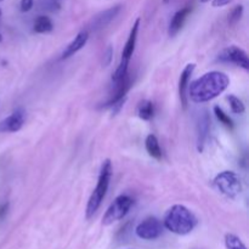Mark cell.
Instances as JSON below:
<instances>
[{
  "mask_svg": "<svg viewBox=\"0 0 249 249\" xmlns=\"http://www.w3.org/2000/svg\"><path fill=\"white\" fill-rule=\"evenodd\" d=\"M229 85H230V79L225 73L212 71L189 84L187 88L189 99L196 104L208 102L223 94Z\"/></svg>",
  "mask_w": 249,
  "mask_h": 249,
  "instance_id": "cell-1",
  "label": "cell"
},
{
  "mask_svg": "<svg viewBox=\"0 0 249 249\" xmlns=\"http://www.w3.org/2000/svg\"><path fill=\"white\" fill-rule=\"evenodd\" d=\"M197 225V218L190 209L181 204H175L168 209L163 220V226L173 233L184 236L194 231Z\"/></svg>",
  "mask_w": 249,
  "mask_h": 249,
  "instance_id": "cell-2",
  "label": "cell"
},
{
  "mask_svg": "<svg viewBox=\"0 0 249 249\" xmlns=\"http://www.w3.org/2000/svg\"><path fill=\"white\" fill-rule=\"evenodd\" d=\"M112 174H113V169H112V163L109 160H104L101 165V170H100L99 179H97V184L95 190L92 191L91 196H90L89 201H88L87 206V218L90 219L101 207L102 201L106 197L107 191H108L109 182H111Z\"/></svg>",
  "mask_w": 249,
  "mask_h": 249,
  "instance_id": "cell-3",
  "label": "cell"
},
{
  "mask_svg": "<svg viewBox=\"0 0 249 249\" xmlns=\"http://www.w3.org/2000/svg\"><path fill=\"white\" fill-rule=\"evenodd\" d=\"M214 186L219 192L229 198H236L242 192V182L241 178L235 172L225 170L218 174L214 179Z\"/></svg>",
  "mask_w": 249,
  "mask_h": 249,
  "instance_id": "cell-4",
  "label": "cell"
},
{
  "mask_svg": "<svg viewBox=\"0 0 249 249\" xmlns=\"http://www.w3.org/2000/svg\"><path fill=\"white\" fill-rule=\"evenodd\" d=\"M133 204L134 201L130 196H126V195L118 196L112 202L111 206L108 207V209L105 213L104 218H102V224L105 226H108L116 223V221L122 220L129 213Z\"/></svg>",
  "mask_w": 249,
  "mask_h": 249,
  "instance_id": "cell-5",
  "label": "cell"
},
{
  "mask_svg": "<svg viewBox=\"0 0 249 249\" xmlns=\"http://www.w3.org/2000/svg\"><path fill=\"white\" fill-rule=\"evenodd\" d=\"M163 229L164 226L157 218L150 216L136 226L135 233L142 240H156L163 233Z\"/></svg>",
  "mask_w": 249,
  "mask_h": 249,
  "instance_id": "cell-6",
  "label": "cell"
},
{
  "mask_svg": "<svg viewBox=\"0 0 249 249\" xmlns=\"http://www.w3.org/2000/svg\"><path fill=\"white\" fill-rule=\"evenodd\" d=\"M219 60L223 62L233 63L243 70H249V58L247 53L238 46H229L219 53Z\"/></svg>",
  "mask_w": 249,
  "mask_h": 249,
  "instance_id": "cell-7",
  "label": "cell"
},
{
  "mask_svg": "<svg viewBox=\"0 0 249 249\" xmlns=\"http://www.w3.org/2000/svg\"><path fill=\"white\" fill-rule=\"evenodd\" d=\"M121 10L122 5H116V6L111 7V9L100 12L99 15H96V16L90 21V23L88 24V29H85V31L97 32L100 31V29L105 28L107 24H109L114 18H116L117 15L121 12Z\"/></svg>",
  "mask_w": 249,
  "mask_h": 249,
  "instance_id": "cell-8",
  "label": "cell"
},
{
  "mask_svg": "<svg viewBox=\"0 0 249 249\" xmlns=\"http://www.w3.org/2000/svg\"><path fill=\"white\" fill-rule=\"evenodd\" d=\"M26 119V112L23 109H16L0 122V133H16L23 126Z\"/></svg>",
  "mask_w": 249,
  "mask_h": 249,
  "instance_id": "cell-9",
  "label": "cell"
},
{
  "mask_svg": "<svg viewBox=\"0 0 249 249\" xmlns=\"http://www.w3.org/2000/svg\"><path fill=\"white\" fill-rule=\"evenodd\" d=\"M140 18H136L135 23L133 24V28H131L130 34H129V38L126 40L125 45H124L123 53H122V60L119 65L123 66V67L129 68V62H130V58L133 56L134 51H135V45H136V39H138V32L140 28Z\"/></svg>",
  "mask_w": 249,
  "mask_h": 249,
  "instance_id": "cell-10",
  "label": "cell"
},
{
  "mask_svg": "<svg viewBox=\"0 0 249 249\" xmlns=\"http://www.w3.org/2000/svg\"><path fill=\"white\" fill-rule=\"evenodd\" d=\"M114 92L112 94V96L109 97L108 101L104 105L105 107H113L114 105L119 104V102L124 101V97H125L126 92L129 91L131 87V77L128 74L124 78H122L119 82L114 83Z\"/></svg>",
  "mask_w": 249,
  "mask_h": 249,
  "instance_id": "cell-11",
  "label": "cell"
},
{
  "mask_svg": "<svg viewBox=\"0 0 249 249\" xmlns=\"http://www.w3.org/2000/svg\"><path fill=\"white\" fill-rule=\"evenodd\" d=\"M196 65L195 63H189L186 67L184 68V71L180 74L179 79V96L181 100V105L184 108L187 107V88H189L190 79H191V75L194 73Z\"/></svg>",
  "mask_w": 249,
  "mask_h": 249,
  "instance_id": "cell-12",
  "label": "cell"
},
{
  "mask_svg": "<svg viewBox=\"0 0 249 249\" xmlns=\"http://www.w3.org/2000/svg\"><path fill=\"white\" fill-rule=\"evenodd\" d=\"M88 39H89V32L88 31H82L80 33H78L74 40L68 44L67 48L65 49V51L61 55V60H66V58L71 57L74 53H77L79 50H82L85 46V44H87Z\"/></svg>",
  "mask_w": 249,
  "mask_h": 249,
  "instance_id": "cell-13",
  "label": "cell"
},
{
  "mask_svg": "<svg viewBox=\"0 0 249 249\" xmlns=\"http://www.w3.org/2000/svg\"><path fill=\"white\" fill-rule=\"evenodd\" d=\"M209 126H211V119L207 112H204L201 117H199L198 125H197V146H198V151H203L204 145H206V140L208 138L209 134Z\"/></svg>",
  "mask_w": 249,
  "mask_h": 249,
  "instance_id": "cell-14",
  "label": "cell"
},
{
  "mask_svg": "<svg viewBox=\"0 0 249 249\" xmlns=\"http://www.w3.org/2000/svg\"><path fill=\"white\" fill-rule=\"evenodd\" d=\"M190 12H191V9H190V7H184V9L175 12L172 21H170L169 29H168V34H169V36H174L179 33V31L182 28L185 21H186L187 16L190 15Z\"/></svg>",
  "mask_w": 249,
  "mask_h": 249,
  "instance_id": "cell-15",
  "label": "cell"
},
{
  "mask_svg": "<svg viewBox=\"0 0 249 249\" xmlns=\"http://www.w3.org/2000/svg\"><path fill=\"white\" fill-rule=\"evenodd\" d=\"M145 146H146V150H147L148 155H150L151 157L156 158V160H160V158H162V150H160L158 139L156 138L155 135L150 134V135L146 138Z\"/></svg>",
  "mask_w": 249,
  "mask_h": 249,
  "instance_id": "cell-16",
  "label": "cell"
},
{
  "mask_svg": "<svg viewBox=\"0 0 249 249\" xmlns=\"http://www.w3.org/2000/svg\"><path fill=\"white\" fill-rule=\"evenodd\" d=\"M33 29L36 33H48L53 29V24L48 16H39L34 21Z\"/></svg>",
  "mask_w": 249,
  "mask_h": 249,
  "instance_id": "cell-17",
  "label": "cell"
},
{
  "mask_svg": "<svg viewBox=\"0 0 249 249\" xmlns=\"http://www.w3.org/2000/svg\"><path fill=\"white\" fill-rule=\"evenodd\" d=\"M138 114L142 121H150V119H152L153 114H155V107H153L152 102L147 101V100L141 102L139 105Z\"/></svg>",
  "mask_w": 249,
  "mask_h": 249,
  "instance_id": "cell-18",
  "label": "cell"
},
{
  "mask_svg": "<svg viewBox=\"0 0 249 249\" xmlns=\"http://www.w3.org/2000/svg\"><path fill=\"white\" fill-rule=\"evenodd\" d=\"M228 101L230 104L231 111L235 114H243L246 112V106L242 102V100H240L235 95H229Z\"/></svg>",
  "mask_w": 249,
  "mask_h": 249,
  "instance_id": "cell-19",
  "label": "cell"
},
{
  "mask_svg": "<svg viewBox=\"0 0 249 249\" xmlns=\"http://www.w3.org/2000/svg\"><path fill=\"white\" fill-rule=\"evenodd\" d=\"M225 246L228 249H247L241 238L233 233H228L225 236Z\"/></svg>",
  "mask_w": 249,
  "mask_h": 249,
  "instance_id": "cell-20",
  "label": "cell"
},
{
  "mask_svg": "<svg viewBox=\"0 0 249 249\" xmlns=\"http://www.w3.org/2000/svg\"><path fill=\"white\" fill-rule=\"evenodd\" d=\"M214 114H215L216 118H218V121L220 122L221 124H224V125L228 126V128H230V129L233 128L232 119L229 117V114H226L225 112H224L223 108H220L219 106H215L214 107Z\"/></svg>",
  "mask_w": 249,
  "mask_h": 249,
  "instance_id": "cell-21",
  "label": "cell"
},
{
  "mask_svg": "<svg viewBox=\"0 0 249 249\" xmlns=\"http://www.w3.org/2000/svg\"><path fill=\"white\" fill-rule=\"evenodd\" d=\"M243 15V6L242 5H236L232 10L229 14V23L230 24H236L241 18H242Z\"/></svg>",
  "mask_w": 249,
  "mask_h": 249,
  "instance_id": "cell-22",
  "label": "cell"
},
{
  "mask_svg": "<svg viewBox=\"0 0 249 249\" xmlns=\"http://www.w3.org/2000/svg\"><path fill=\"white\" fill-rule=\"evenodd\" d=\"M112 58H113V49L112 46H108L107 50L105 51L104 53V58H102V66L104 67H108L112 62Z\"/></svg>",
  "mask_w": 249,
  "mask_h": 249,
  "instance_id": "cell-23",
  "label": "cell"
},
{
  "mask_svg": "<svg viewBox=\"0 0 249 249\" xmlns=\"http://www.w3.org/2000/svg\"><path fill=\"white\" fill-rule=\"evenodd\" d=\"M33 4H34L33 0H21V4H19V6H21V11L28 12L29 10L33 7Z\"/></svg>",
  "mask_w": 249,
  "mask_h": 249,
  "instance_id": "cell-24",
  "label": "cell"
},
{
  "mask_svg": "<svg viewBox=\"0 0 249 249\" xmlns=\"http://www.w3.org/2000/svg\"><path fill=\"white\" fill-rule=\"evenodd\" d=\"M232 0H213L212 1V6L213 7H221V6H225V5L230 4Z\"/></svg>",
  "mask_w": 249,
  "mask_h": 249,
  "instance_id": "cell-25",
  "label": "cell"
},
{
  "mask_svg": "<svg viewBox=\"0 0 249 249\" xmlns=\"http://www.w3.org/2000/svg\"><path fill=\"white\" fill-rule=\"evenodd\" d=\"M7 209H9V204H7V203L0 206V219H2L5 215H6Z\"/></svg>",
  "mask_w": 249,
  "mask_h": 249,
  "instance_id": "cell-26",
  "label": "cell"
},
{
  "mask_svg": "<svg viewBox=\"0 0 249 249\" xmlns=\"http://www.w3.org/2000/svg\"><path fill=\"white\" fill-rule=\"evenodd\" d=\"M169 1H170V0H163V2H165V4H168Z\"/></svg>",
  "mask_w": 249,
  "mask_h": 249,
  "instance_id": "cell-27",
  "label": "cell"
},
{
  "mask_svg": "<svg viewBox=\"0 0 249 249\" xmlns=\"http://www.w3.org/2000/svg\"><path fill=\"white\" fill-rule=\"evenodd\" d=\"M209 0H201V2H208Z\"/></svg>",
  "mask_w": 249,
  "mask_h": 249,
  "instance_id": "cell-28",
  "label": "cell"
},
{
  "mask_svg": "<svg viewBox=\"0 0 249 249\" xmlns=\"http://www.w3.org/2000/svg\"><path fill=\"white\" fill-rule=\"evenodd\" d=\"M2 40V36H1V34H0V41Z\"/></svg>",
  "mask_w": 249,
  "mask_h": 249,
  "instance_id": "cell-29",
  "label": "cell"
},
{
  "mask_svg": "<svg viewBox=\"0 0 249 249\" xmlns=\"http://www.w3.org/2000/svg\"><path fill=\"white\" fill-rule=\"evenodd\" d=\"M0 17H1V9H0Z\"/></svg>",
  "mask_w": 249,
  "mask_h": 249,
  "instance_id": "cell-30",
  "label": "cell"
},
{
  "mask_svg": "<svg viewBox=\"0 0 249 249\" xmlns=\"http://www.w3.org/2000/svg\"><path fill=\"white\" fill-rule=\"evenodd\" d=\"M0 1H2V0H0Z\"/></svg>",
  "mask_w": 249,
  "mask_h": 249,
  "instance_id": "cell-31",
  "label": "cell"
}]
</instances>
